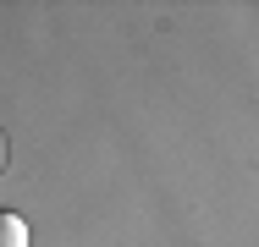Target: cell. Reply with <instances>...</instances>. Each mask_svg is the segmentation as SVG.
I'll return each instance as SVG.
<instances>
[{
	"mask_svg": "<svg viewBox=\"0 0 259 247\" xmlns=\"http://www.w3.org/2000/svg\"><path fill=\"white\" fill-rule=\"evenodd\" d=\"M0 247H28V225L11 209H0Z\"/></svg>",
	"mask_w": 259,
	"mask_h": 247,
	"instance_id": "cell-1",
	"label": "cell"
},
{
	"mask_svg": "<svg viewBox=\"0 0 259 247\" xmlns=\"http://www.w3.org/2000/svg\"><path fill=\"white\" fill-rule=\"evenodd\" d=\"M0 159H6V143H0Z\"/></svg>",
	"mask_w": 259,
	"mask_h": 247,
	"instance_id": "cell-2",
	"label": "cell"
}]
</instances>
